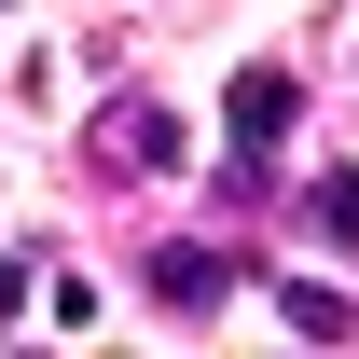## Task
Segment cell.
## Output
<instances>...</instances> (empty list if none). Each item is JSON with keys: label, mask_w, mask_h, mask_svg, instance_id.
Returning a JSON list of instances; mask_svg holds the SVG:
<instances>
[{"label": "cell", "mask_w": 359, "mask_h": 359, "mask_svg": "<svg viewBox=\"0 0 359 359\" xmlns=\"http://www.w3.org/2000/svg\"><path fill=\"white\" fill-rule=\"evenodd\" d=\"M97 166H111V180H166V166H180V111H152V97H111Z\"/></svg>", "instance_id": "2"}, {"label": "cell", "mask_w": 359, "mask_h": 359, "mask_svg": "<svg viewBox=\"0 0 359 359\" xmlns=\"http://www.w3.org/2000/svg\"><path fill=\"white\" fill-rule=\"evenodd\" d=\"M276 318H290V332H359V304L318 290V276H276Z\"/></svg>", "instance_id": "4"}, {"label": "cell", "mask_w": 359, "mask_h": 359, "mask_svg": "<svg viewBox=\"0 0 359 359\" xmlns=\"http://www.w3.org/2000/svg\"><path fill=\"white\" fill-rule=\"evenodd\" d=\"M290 111H304V83H290L276 55H249V69H235V97H222V138H235V180H263V166H276V138H290Z\"/></svg>", "instance_id": "1"}, {"label": "cell", "mask_w": 359, "mask_h": 359, "mask_svg": "<svg viewBox=\"0 0 359 359\" xmlns=\"http://www.w3.org/2000/svg\"><path fill=\"white\" fill-rule=\"evenodd\" d=\"M318 235H346V249H359V180H318Z\"/></svg>", "instance_id": "5"}, {"label": "cell", "mask_w": 359, "mask_h": 359, "mask_svg": "<svg viewBox=\"0 0 359 359\" xmlns=\"http://www.w3.org/2000/svg\"><path fill=\"white\" fill-rule=\"evenodd\" d=\"M138 276H152V304H222V290H235V263H222V249H152Z\"/></svg>", "instance_id": "3"}]
</instances>
